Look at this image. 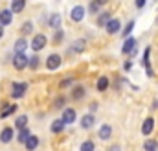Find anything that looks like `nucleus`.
I'll list each match as a JSON object with an SVG mask.
<instances>
[{
    "label": "nucleus",
    "instance_id": "39448f33",
    "mask_svg": "<svg viewBox=\"0 0 158 151\" xmlns=\"http://www.w3.org/2000/svg\"><path fill=\"white\" fill-rule=\"evenodd\" d=\"M61 120L64 122V125H72V123L77 120V113H76V109H72V107H64V109H63V116H61Z\"/></svg>",
    "mask_w": 158,
    "mask_h": 151
},
{
    "label": "nucleus",
    "instance_id": "f03ea898",
    "mask_svg": "<svg viewBox=\"0 0 158 151\" xmlns=\"http://www.w3.org/2000/svg\"><path fill=\"white\" fill-rule=\"evenodd\" d=\"M136 46H138V41L131 35L129 39H125V41H123L121 54H123V55H131V57H134V55H136V50H138Z\"/></svg>",
    "mask_w": 158,
    "mask_h": 151
},
{
    "label": "nucleus",
    "instance_id": "ea45409f",
    "mask_svg": "<svg viewBox=\"0 0 158 151\" xmlns=\"http://www.w3.org/2000/svg\"><path fill=\"white\" fill-rule=\"evenodd\" d=\"M145 72H147V76H149V77H153V76H155V72H153V68H147Z\"/></svg>",
    "mask_w": 158,
    "mask_h": 151
},
{
    "label": "nucleus",
    "instance_id": "4468645a",
    "mask_svg": "<svg viewBox=\"0 0 158 151\" xmlns=\"http://www.w3.org/2000/svg\"><path fill=\"white\" fill-rule=\"evenodd\" d=\"M13 50H15V54H24V50H28V39L19 37L13 44Z\"/></svg>",
    "mask_w": 158,
    "mask_h": 151
},
{
    "label": "nucleus",
    "instance_id": "a211bd4d",
    "mask_svg": "<svg viewBox=\"0 0 158 151\" xmlns=\"http://www.w3.org/2000/svg\"><path fill=\"white\" fill-rule=\"evenodd\" d=\"M39 142H40L39 136H37V135H31V136L26 140V144H24V146H26V149H28V151H35L37 148H39Z\"/></svg>",
    "mask_w": 158,
    "mask_h": 151
},
{
    "label": "nucleus",
    "instance_id": "6e6552de",
    "mask_svg": "<svg viewBox=\"0 0 158 151\" xmlns=\"http://www.w3.org/2000/svg\"><path fill=\"white\" fill-rule=\"evenodd\" d=\"M13 67L17 70H24L28 67V55L26 54H15L13 55Z\"/></svg>",
    "mask_w": 158,
    "mask_h": 151
},
{
    "label": "nucleus",
    "instance_id": "f3484780",
    "mask_svg": "<svg viewBox=\"0 0 158 151\" xmlns=\"http://www.w3.org/2000/svg\"><path fill=\"white\" fill-rule=\"evenodd\" d=\"M85 94H86V90H85V87L83 85H76V87H72V100H83L85 98Z\"/></svg>",
    "mask_w": 158,
    "mask_h": 151
},
{
    "label": "nucleus",
    "instance_id": "dca6fc26",
    "mask_svg": "<svg viewBox=\"0 0 158 151\" xmlns=\"http://www.w3.org/2000/svg\"><path fill=\"white\" fill-rule=\"evenodd\" d=\"M13 22V13H11V9H2L0 11V24L2 26H9Z\"/></svg>",
    "mask_w": 158,
    "mask_h": 151
},
{
    "label": "nucleus",
    "instance_id": "5701e85b",
    "mask_svg": "<svg viewBox=\"0 0 158 151\" xmlns=\"http://www.w3.org/2000/svg\"><path fill=\"white\" fill-rule=\"evenodd\" d=\"M30 136H31L30 127H24V129H20L19 135H17V142H19V144H26V140H28Z\"/></svg>",
    "mask_w": 158,
    "mask_h": 151
},
{
    "label": "nucleus",
    "instance_id": "6ab92c4d",
    "mask_svg": "<svg viewBox=\"0 0 158 151\" xmlns=\"http://www.w3.org/2000/svg\"><path fill=\"white\" fill-rule=\"evenodd\" d=\"M110 19H112V17H110V13H109V11H101V13L98 15V20H96V24H98L99 28H105V26H107V22H109Z\"/></svg>",
    "mask_w": 158,
    "mask_h": 151
},
{
    "label": "nucleus",
    "instance_id": "473e14b6",
    "mask_svg": "<svg viewBox=\"0 0 158 151\" xmlns=\"http://www.w3.org/2000/svg\"><path fill=\"white\" fill-rule=\"evenodd\" d=\"M33 32V22H24L22 24V28H20V35H28V33H31Z\"/></svg>",
    "mask_w": 158,
    "mask_h": 151
},
{
    "label": "nucleus",
    "instance_id": "423d86ee",
    "mask_svg": "<svg viewBox=\"0 0 158 151\" xmlns=\"http://www.w3.org/2000/svg\"><path fill=\"white\" fill-rule=\"evenodd\" d=\"M105 30H107V33H109V35H116V33H119V32H121V20L112 17V19L107 22Z\"/></svg>",
    "mask_w": 158,
    "mask_h": 151
},
{
    "label": "nucleus",
    "instance_id": "ddd939ff",
    "mask_svg": "<svg viewBox=\"0 0 158 151\" xmlns=\"http://www.w3.org/2000/svg\"><path fill=\"white\" fill-rule=\"evenodd\" d=\"M13 138H15V131H13V127H4L2 133H0V142H2V144H9Z\"/></svg>",
    "mask_w": 158,
    "mask_h": 151
},
{
    "label": "nucleus",
    "instance_id": "c85d7f7f",
    "mask_svg": "<svg viewBox=\"0 0 158 151\" xmlns=\"http://www.w3.org/2000/svg\"><path fill=\"white\" fill-rule=\"evenodd\" d=\"M17 109H19L17 105H6L4 111L0 113V118H7V116H11L13 113H17Z\"/></svg>",
    "mask_w": 158,
    "mask_h": 151
},
{
    "label": "nucleus",
    "instance_id": "72a5a7b5",
    "mask_svg": "<svg viewBox=\"0 0 158 151\" xmlns=\"http://www.w3.org/2000/svg\"><path fill=\"white\" fill-rule=\"evenodd\" d=\"M53 105H55V109H64V98H63V96H59V98L55 100V103H53Z\"/></svg>",
    "mask_w": 158,
    "mask_h": 151
},
{
    "label": "nucleus",
    "instance_id": "9d476101",
    "mask_svg": "<svg viewBox=\"0 0 158 151\" xmlns=\"http://www.w3.org/2000/svg\"><path fill=\"white\" fill-rule=\"evenodd\" d=\"M153 131H155V118L149 116V118H145L143 123H142V135H143V136H151Z\"/></svg>",
    "mask_w": 158,
    "mask_h": 151
},
{
    "label": "nucleus",
    "instance_id": "79ce46f5",
    "mask_svg": "<svg viewBox=\"0 0 158 151\" xmlns=\"http://www.w3.org/2000/svg\"><path fill=\"white\" fill-rule=\"evenodd\" d=\"M96 2H98V4H99V6H105V4H107V2H109V0H96Z\"/></svg>",
    "mask_w": 158,
    "mask_h": 151
},
{
    "label": "nucleus",
    "instance_id": "f704fd0d",
    "mask_svg": "<svg viewBox=\"0 0 158 151\" xmlns=\"http://www.w3.org/2000/svg\"><path fill=\"white\" fill-rule=\"evenodd\" d=\"M70 85H74V77H64L63 81H61V87L64 88V87H70Z\"/></svg>",
    "mask_w": 158,
    "mask_h": 151
},
{
    "label": "nucleus",
    "instance_id": "e433bc0d",
    "mask_svg": "<svg viewBox=\"0 0 158 151\" xmlns=\"http://www.w3.org/2000/svg\"><path fill=\"white\" fill-rule=\"evenodd\" d=\"M131 68H132V61H125V63H123V70H125V72H129Z\"/></svg>",
    "mask_w": 158,
    "mask_h": 151
},
{
    "label": "nucleus",
    "instance_id": "2eb2a0df",
    "mask_svg": "<svg viewBox=\"0 0 158 151\" xmlns=\"http://www.w3.org/2000/svg\"><path fill=\"white\" fill-rule=\"evenodd\" d=\"M64 127H66V125H64V122H63L61 118H57V120H53V122H52L50 131H52L53 135H61V133L64 131Z\"/></svg>",
    "mask_w": 158,
    "mask_h": 151
},
{
    "label": "nucleus",
    "instance_id": "4be33fe9",
    "mask_svg": "<svg viewBox=\"0 0 158 151\" xmlns=\"http://www.w3.org/2000/svg\"><path fill=\"white\" fill-rule=\"evenodd\" d=\"M48 26H52L53 30H59L61 28V15L59 13H52L50 20H48Z\"/></svg>",
    "mask_w": 158,
    "mask_h": 151
},
{
    "label": "nucleus",
    "instance_id": "412c9836",
    "mask_svg": "<svg viewBox=\"0 0 158 151\" xmlns=\"http://www.w3.org/2000/svg\"><path fill=\"white\" fill-rule=\"evenodd\" d=\"M109 85H110V79H109L107 76H101V77L98 79V83H96V88H98L99 92H105V90L109 88Z\"/></svg>",
    "mask_w": 158,
    "mask_h": 151
},
{
    "label": "nucleus",
    "instance_id": "f257e3e1",
    "mask_svg": "<svg viewBox=\"0 0 158 151\" xmlns=\"http://www.w3.org/2000/svg\"><path fill=\"white\" fill-rule=\"evenodd\" d=\"M26 92H28V83L26 81H13L11 83V98L20 100V98H24Z\"/></svg>",
    "mask_w": 158,
    "mask_h": 151
},
{
    "label": "nucleus",
    "instance_id": "cd10ccee",
    "mask_svg": "<svg viewBox=\"0 0 158 151\" xmlns=\"http://www.w3.org/2000/svg\"><path fill=\"white\" fill-rule=\"evenodd\" d=\"M64 41V32L59 28V30H55V33H53V37H52V42L53 44H61Z\"/></svg>",
    "mask_w": 158,
    "mask_h": 151
},
{
    "label": "nucleus",
    "instance_id": "a878e982",
    "mask_svg": "<svg viewBox=\"0 0 158 151\" xmlns=\"http://www.w3.org/2000/svg\"><path fill=\"white\" fill-rule=\"evenodd\" d=\"M134 24H136L134 20H129V22L125 24V28L121 30V37H123V39H129V37H131V33H132V30H134Z\"/></svg>",
    "mask_w": 158,
    "mask_h": 151
},
{
    "label": "nucleus",
    "instance_id": "0eeeda50",
    "mask_svg": "<svg viewBox=\"0 0 158 151\" xmlns=\"http://www.w3.org/2000/svg\"><path fill=\"white\" fill-rule=\"evenodd\" d=\"M85 15H86V9H85L83 6H74V7L70 9V19H72V22H81V20L85 19Z\"/></svg>",
    "mask_w": 158,
    "mask_h": 151
},
{
    "label": "nucleus",
    "instance_id": "58836bf2",
    "mask_svg": "<svg viewBox=\"0 0 158 151\" xmlns=\"http://www.w3.org/2000/svg\"><path fill=\"white\" fill-rule=\"evenodd\" d=\"M96 111H98V103L94 101V103H90V113L94 114V113H96Z\"/></svg>",
    "mask_w": 158,
    "mask_h": 151
},
{
    "label": "nucleus",
    "instance_id": "2f4dec72",
    "mask_svg": "<svg viewBox=\"0 0 158 151\" xmlns=\"http://www.w3.org/2000/svg\"><path fill=\"white\" fill-rule=\"evenodd\" d=\"M86 11H88V13H92V15H98V13L101 11V6H99L96 0H92V2L88 4V9H86Z\"/></svg>",
    "mask_w": 158,
    "mask_h": 151
},
{
    "label": "nucleus",
    "instance_id": "7c9ffc66",
    "mask_svg": "<svg viewBox=\"0 0 158 151\" xmlns=\"http://www.w3.org/2000/svg\"><path fill=\"white\" fill-rule=\"evenodd\" d=\"M39 55H37V54H35V55H31V57H28V67H30V68H31V70H37V68H39Z\"/></svg>",
    "mask_w": 158,
    "mask_h": 151
},
{
    "label": "nucleus",
    "instance_id": "a19ab883",
    "mask_svg": "<svg viewBox=\"0 0 158 151\" xmlns=\"http://www.w3.org/2000/svg\"><path fill=\"white\" fill-rule=\"evenodd\" d=\"M158 109V100H155V101H153V111H156Z\"/></svg>",
    "mask_w": 158,
    "mask_h": 151
},
{
    "label": "nucleus",
    "instance_id": "c9c22d12",
    "mask_svg": "<svg viewBox=\"0 0 158 151\" xmlns=\"http://www.w3.org/2000/svg\"><path fill=\"white\" fill-rule=\"evenodd\" d=\"M145 4H147V0H134V6H136L138 9H142V7H145Z\"/></svg>",
    "mask_w": 158,
    "mask_h": 151
},
{
    "label": "nucleus",
    "instance_id": "bb28decb",
    "mask_svg": "<svg viewBox=\"0 0 158 151\" xmlns=\"http://www.w3.org/2000/svg\"><path fill=\"white\" fill-rule=\"evenodd\" d=\"M149 55H151V46H147V48L143 50V57H142V63H143L145 70H147V68H151V61H149Z\"/></svg>",
    "mask_w": 158,
    "mask_h": 151
},
{
    "label": "nucleus",
    "instance_id": "aec40b11",
    "mask_svg": "<svg viewBox=\"0 0 158 151\" xmlns=\"http://www.w3.org/2000/svg\"><path fill=\"white\" fill-rule=\"evenodd\" d=\"M24 7H26V0H11V13L15 15V13H20V11H24Z\"/></svg>",
    "mask_w": 158,
    "mask_h": 151
},
{
    "label": "nucleus",
    "instance_id": "393cba45",
    "mask_svg": "<svg viewBox=\"0 0 158 151\" xmlns=\"http://www.w3.org/2000/svg\"><path fill=\"white\" fill-rule=\"evenodd\" d=\"M24 127H28V114H20V116H17V120H15V129H24Z\"/></svg>",
    "mask_w": 158,
    "mask_h": 151
},
{
    "label": "nucleus",
    "instance_id": "7ed1b4c3",
    "mask_svg": "<svg viewBox=\"0 0 158 151\" xmlns=\"http://www.w3.org/2000/svg\"><path fill=\"white\" fill-rule=\"evenodd\" d=\"M48 44V39L44 33H37L35 37L31 39V42H30V48L35 52V54H39L40 50H44V46Z\"/></svg>",
    "mask_w": 158,
    "mask_h": 151
},
{
    "label": "nucleus",
    "instance_id": "c756f323",
    "mask_svg": "<svg viewBox=\"0 0 158 151\" xmlns=\"http://www.w3.org/2000/svg\"><path fill=\"white\" fill-rule=\"evenodd\" d=\"M79 151H96V144L92 140H85V142H81Z\"/></svg>",
    "mask_w": 158,
    "mask_h": 151
},
{
    "label": "nucleus",
    "instance_id": "20e7f679",
    "mask_svg": "<svg viewBox=\"0 0 158 151\" xmlns=\"http://www.w3.org/2000/svg\"><path fill=\"white\" fill-rule=\"evenodd\" d=\"M61 63H63V57H61L59 54H50V55L46 57V63H44V65H46L48 70L53 72V70H57V68L61 67Z\"/></svg>",
    "mask_w": 158,
    "mask_h": 151
},
{
    "label": "nucleus",
    "instance_id": "f8f14e48",
    "mask_svg": "<svg viewBox=\"0 0 158 151\" xmlns=\"http://www.w3.org/2000/svg\"><path fill=\"white\" fill-rule=\"evenodd\" d=\"M94 123H96V118H94V114H92V113L81 116V120H79L81 129H92V127H94Z\"/></svg>",
    "mask_w": 158,
    "mask_h": 151
},
{
    "label": "nucleus",
    "instance_id": "4c0bfd02",
    "mask_svg": "<svg viewBox=\"0 0 158 151\" xmlns=\"http://www.w3.org/2000/svg\"><path fill=\"white\" fill-rule=\"evenodd\" d=\"M109 151H121V146H119V144H112V146L109 148Z\"/></svg>",
    "mask_w": 158,
    "mask_h": 151
},
{
    "label": "nucleus",
    "instance_id": "b1692460",
    "mask_svg": "<svg viewBox=\"0 0 158 151\" xmlns=\"http://www.w3.org/2000/svg\"><path fill=\"white\" fill-rule=\"evenodd\" d=\"M143 151H158V140L156 138H145Z\"/></svg>",
    "mask_w": 158,
    "mask_h": 151
},
{
    "label": "nucleus",
    "instance_id": "37998d69",
    "mask_svg": "<svg viewBox=\"0 0 158 151\" xmlns=\"http://www.w3.org/2000/svg\"><path fill=\"white\" fill-rule=\"evenodd\" d=\"M4 37V26H2V24H0V39Z\"/></svg>",
    "mask_w": 158,
    "mask_h": 151
},
{
    "label": "nucleus",
    "instance_id": "1a4fd4ad",
    "mask_svg": "<svg viewBox=\"0 0 158 151\" xmlns=\"http://www.w3.org/2000/svg\"><path fill=\"white\" fill-rule=\"evenodd\" d=\"M85 50H86V41H85V39H76V41L70 44L68 54H83Z\"/></svg>",
    "mask_w": 158,
    "mask_h": 151
},
{
    "label": "nucleus",
    "instance_id": "c03bdc74",
    "mask_svg": "<svg viewBox=\"0 0 158 151\" xmlns=\"http://www.w3.org/2000/svg\"><path fill=\"white\" fill-rule=\"evenodd\" d=\"M156 24H158V19H156Z\"/></svg>",
    "mask_w": 158,
    "mask_h": 151
},
{
    "label": "nucleus",
    "instance_id": "9b49d317",
    "mask_svg": "<svg viewBox=\"0 0 158 151\" xmlns=\"http://www.w3.org/2000/svg\"><path fill=\"white\" fill-rule=\"evenodd\" d=\"M98 136H99L103 142L110 140V136H112V125H110V123H101V127L98 129Z\"/></svg>",
    "mask_w": 158,
    "mask_h": 151
}]
</instances>
